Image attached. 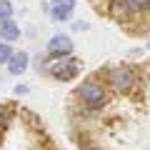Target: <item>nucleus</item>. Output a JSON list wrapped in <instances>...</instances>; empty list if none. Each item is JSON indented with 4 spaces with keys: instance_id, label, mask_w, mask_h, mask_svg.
Here are the masks:
<instances>
[{
    "instance_id": "1",
    "label": "nucleus",
    "mask_w": 150,
    "mask_h": 150,
    "mask_svg": "<svg viewBox=\"0 0 150 150\" xmlns=\"http://www.w3.org/2000/svg\"><path fill=\"white\" fill-rule=\"evenodd\" d=\"M75 98L85 110L90 112H100L103 108H108L110 103V88L105 85L103 78L98 75H88L85 80H80V85L75 88Z\"/></svg>"
},
{
    "instance_id": "2",
    "label": "nucleus",
    "mask_w": 150,
    "mask_h": 150,
    "mask_svg": "<svg viewBox=\"0 0 150 150\" xmlns=\"http://www.w3.org/2000/svg\"><path fill=\"white\" fill-rule=\"evenodd\" d=\"M100 78L105 80V85L110 88V93H115V95H128V93H133L135 88H138V83H140V73L130 63L108 65Z\"/></svg>"
},
{
    "instance_id": "3",
    "label": "nucleus",
    "mask_w": 150,
    "mask_h": 150,
    "mask_svg": "<svg viewBox=\"0 0 150 150\" xmlns=\"http://www.w3.org/2000/svg\"><path fill=\"white\" fill-rule=\"evenodd\" d=\"M80 68H83L80 58L70 55V58L53 60V63H50V70H48V75L53 78V80H58V83H73L75 78L80 75Z\"/></svg>"
},
{
    "instance_id": "4",
    "label": "nucleus",
    "mask_w": 150,
    "mask_h": 150,
    "mask_svg": "<svg viewBox=\"0 0 150 150\" xmlns=\"http://www.w3.org/2000/svg\"><path fill=\"white\" fill-rule=\"evenodd\" d=\"M73 50H75V43H73V38H70L68 33H55V35L48 40V45H45V55H48L50 60L70 58Z\"/></svg>"
},
{
    "instance_id": "5",
    "label": "nucleus",
    "mask_w": 150,
    "mask_h": 150,
    "mask_svg": "<svg viewBox=\"0 0 150 150\" xmlns=\"http://www.w3.org/2000/svg\"><path fill=\"white\" fill-rule=\"evenodd\" d=\"M75 5H78V0H50L45 10L53 23H68L75 13Z\"/></svg>"
},
{
    "instance_id": "6",
    "label": "nucleus",
    "mask_w": 150,
    "mask_h": 150,
    "mask_svg": "<svg viewBox=\"0 0 150 150\" xmlns=\"http://www.w3.org/2000/svg\"><path fill=\"white\" fill-rule=\"evenodd\" d=\"M5 68H8V73H10V75L20 78V75L30 68V53H28V50H15V55L10 58V63H8Z\"/></svg>"
},
{
    "instance_id": "7",
    "label": "nucleus",
    "mask_w": 150,
    "mask_h": 150,
    "mask_svg": "<svg viewBox=\"0 0 150 150\" xmlns=\"http://www.w3.org/2000/svg\"><path fill=\"white\" fill-rule=\"evenodd\" d=\"M20 35H23V30H20V25H18V20H13V18H8V20H3L0 23V40L3 43H18L20 40Z\"/></svg>"
},
{
    "instance_id": "8",
    "label": "nucleus",
    "mask_w": 150,
    "mask_h": 150,
    "mask_svg": "<svg viewBox=\"0 0 150 150\" xmlns=\"http://www.w3.org/2000/svg\"><path fill=\"white\" fill-rule=\"evenodd\" d=\"M123 8H125V15L130 18H145L150 15V0H123Z\"/></svg>"
},
{
    "instance_id": "9",
    "label": "nucleus",
    "mask_w": 150,
    "mask_h": 150,
    "mask_svg": "<svg viewBox=\"0 0 150 150\" xmlns=\"http://www.w3.org/2000/svg\"><path fill=\"white\" fill-rule=\"evenodd\" d=\"M13 55H15L13 45H10V43H3V40H0V65H8Z\"/></svg>"
},
{
    "instance_id": "10",
    "label": "nucleus",
    "mask_w": 150,
    "mask_h": 150,
    "mask_svg": "<svg viewBox=\"0 0 150 150\" xmlns=\"http://www.w3.org/2000/svg\"><path fill=\"white\" fill-rule=\"evenodd\" d=\"M13 15H15V8H13V3H10V0H0V23L8 20V18H13Z\"/></svg>"
},
{
    "instance_id": "11",
    "label": "nucleus",
    "mask_w": 150,
    "mask_h": 150,
    "mask_svg": "<svg viewBox=\"0 0 150 150\" xmlns=\"http://www.w3.org/2000/svg\"><path fill=\"white\" fill-rule=\"evenodd\" d=\"M50 63H53V60L48 58V55H43V58H38L35 60V70L40 75H48V70H50Z\"/></svg>"
},
{
    "instance_id": "12",
    "label": "nucleus",
    "mask_w": 150,
    "mask_h": 150,
    "mask_svg": "<svg viewBox=\"0 0 150 150\" xmlns=\"http://www.w3.org/2000/svg\"><path fill=\"white\" fill-rule=\"evenodd\" d=\"M15 95H28V85H15Z\"/></svg>"
},
{
    "instance_id": "13",
    "label": "nucleus",
    "mask_w": 150,
    "mask_h": 150,
    "mask_svg": "<svg viewBox=\"0 0 150 150\" xmlns=\"http://www.w3.org/2000/svg\"><path fill=\"white\" fill-rule=\"evenodd\" d=\"M73 28H75V30H88V23H75Z\"/></svg>"
},
{
    "instance_id": "14",
    "label": "nucleus",
    "mask_w": 150,
    "mask_h": 150,
    "mask_svg": "<svg viewBox=\"0 0 150 150\" xmlns=\"http://www.w3.org/2000/svg\"><path fill=\"white\" fill-rule=\"evenodd\" d=\"M145 80H148V85H150V73H148V75H145Z\"/></svg>"
},
{
    "instance_id": "15",
    "label": "nucleus",
    "mask_w": 150,
    "mask_h": 150,
    "mask_svg": "<svg viewBox=\"0 0 150 150\" xmlns=\"http://www.w3.org/2000/svg\"><path fill=\"white\" fill-rule=\"evenodd\" d=\"M148 50H150V40H148Z\"/></svg>"
}]
</instances>
